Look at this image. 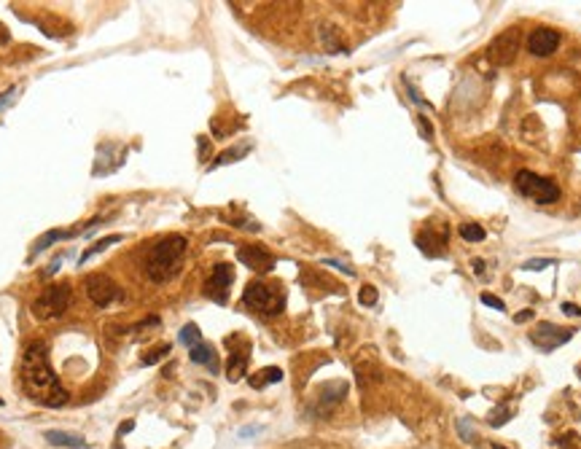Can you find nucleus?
I'll return each mask as SVG.
<instances>
[{
    "instance_id": "obj_1",
    "label": "nucleus",
    "mask_w": 581,
    "mask_h": 449,
    "mask_svg": "<svg viewBox=\"0 0 581 449\" xmlns=\"http://www.w3.org/2000/svg\"><path fill=\"white\" fill-rule=\"evenodd\" d=\"M22 388L27 399H33L41 406L48 409H59L68 403V390L59 385V379L54 374L51 363H48V352L44 342H30L22 355Z\"/></svg>"
},
{
    "instance_id": "obj_2",
    "label": "nucleus",
    "mask_w": 581,
    "mask_h": 449,
    "mask_svg": "<svg viewBox=\"0 0 581 449\" xmlns=\"http://www.w3.org/2000/svg\"><path fill=\"white\" fill-rule=\"evenodd\" d=\"M186 237L183 234H169L165 240H159L151 253H148V261H145V275L151 277L154 283H167L172 277L178 275L181 269V261L186 256Z\"/></svg>"
},
{
    "instance_id": "obj_3",
    "label": "nucleus",
    "mask_w": 581,
    "mask_h": 449,
    "mask_svg": "<svg viewBox=\"0 0 581 449\" xmlns=\"http://www.w3.org/2000/svg\"><path fill=\"white\" fill-rule=\"evenodd\" d=\"M242 301H245V307H250L253 312L272 318V315H280V312H283V307H286V294L280 291V285H269V283H259V280H256V283H250V285L245 288Z\"/></svg>"
},
{
    "instance_id": "obj_4",
    "label": "nucleus",
    "mask_w": 581,
    "mask_h": 449,
    "mask_svg": "<svg viewBox=\"0 0 581 449\" xmlns=\"http://www.w3.org/2000/svg\"><path fill=\"white\" fill-rule=\"evenodd\" d=\"M514 186L519 191V197L535 202V204H552L560 200V186L552 178H541L531 170H519L514 175Z\"/></svg>"
},
{
    "instance_id": "obj_5",
    "label": "nucleus",
    "mask_w": 581,
    "mask_h": 449,
    "mask_svg": "<svg viewBox=\"0 0 581 449\" xmlns=\"http://www.w3.org/2000/svg\"><path fill=\"white\" fill-rule=\"evenodd\" d=\"M68 307H71V285L59 283V285H48L41 291V296L33 301V315L38 321H54V318L65 315Z\"/></svg>"
},
{
    "instance_id": "obj_6",
    "label": "nucleus",
    "mask_w": 581,
    "mask_h": 449,
    "mask_svg": "<svg viewBox=\"0 0 581 449\" xmlns=\"http://www.w3.org/2000/svg\"><path fill=\"white\" fill-rule=\"evenodd\" d=\"M517 51H519V30L508 27V30H504L498 38H492V44H490V49H487V57H490L492 65L506 68V65H511V62L517 59Z\"/></svg>"
},
{
    "instance_id": "obj_7",
    "label": "nucleus",
    "mask_w": 581,
    "mask_h": 449,
    "mask_svg": "<svg viewBox=\"0 0 581 449\" xmlns=\"http://www.w3.org/2000/svg\"><path fill=\"white\" fill-rule=\"evenodd\" d=\"M84 288H86V296L92 299L95 307H108V304H113L116 299H121V288L108 275H102V272L86 277L84 280Z\"/></svg>"
},
{
    "instance_id": "obj_8",
    "label": "nucleus",
    "mask_w": 581,
    "mask_h": 449,
    "mask_svg": "<svg viewBox=\"0 0 581 449\" xmlns=\"http://www.w3.org/2000/svg\"><path fill=\"white\" fill-rule=\"evenodd\" d=\"M573 334H576L573 328H560L555 323H541L531 334V342L538 350H544V352H552V350L562 347L565 342H571Z\"/></svg>"
},
{
    "instance_id": "obj_9",
    "label": "nucleus",
    "mask_w": 581,
    "mask_h": 449,
    "mask_svg": "<svg viewBox=\"0 0 581 449\" xmlns=\"http://www.w3.org/2000/svg\"><path fill=\"white\" fill-rule=\"evenodd\" d=\"M232 283H234V269H232L229 264H216L210 280L205 283V294H208L213 301H218V304H226Z\"/></svg>"
},
{
    "instance_id": "obj_10",
    "label": "nucleus",
    "mask_w": 581,
    "mask_h": 449,
    "mask_svg": "<svg viewBox=\"0 0 581 449\" xmlns=\"http://www.w3.org/2000/svg\"><path fill=\"white\" fill-rule=\"evenodd\" d=\"M237 261L245 264L248 269H253V272H261V275L275 269V256L261 245H242L237 250Z\"/></svg>"
},
{
    "instance_id": "obj_11",
    "label": "nucleus",
    "mask_w": 581,
    "mask_h": 449,
    "mask_svg": "<svg viewBox=\"0 0 581 449\" xmlns=\"http://www.w3.org/2000/svg\"><path fill=\"white\" fill-rule=\"evenodd\" d=\"M557 46H560V32L552 27H538L528 38V51L535 57H549L557 51Z\"/></svg>"
},
{
    "instance_id": "obj_12",
    "label": "nucleus",
    "mask_w": 581,
    "mask_h": 449,
    "mask_svg": "<svg viewBox=\"0 0 581 449\" xmlns=\"http://www.w3.org/2000/svg\"><path fill=\"white\" fill-rule=\"evenodd\" d=\"M44 439H46L48 444H54V447H68V449L89 447V444H86V439H81L78 433H68V430H46V433H44Z\"/></svg>"
},
{
    "instance_id": "obj_13",
    "label": "nucleus",
    "mask_w": 581,
    "mask_h": 449,
    "mask_svg": "<svg viewBox=\"0 0 581 449\" xmlns=\"http://www.w3.org/2000/svg\"><path fill=\"white\" fill-rule=\"evenodd\" d=\"M245 369H248V342L242 345V350H232L229 355V366H226V376L232 382H237L245 376Z\"/></svg>"
},
{
    "instance_id": "obj_14",
    "label": "nucleus",
    "mask_w": 581,
    "mask_h": 449,
    "mask_svg": "<svg viewBox=\"0 0 581 449\" xmlns=\"http://www.w3.org/2000/svg\"><path fill=\"white\" fill-rule=\"evenodd\" d=\"M417 245H420L423 253H428V256H441V253H444V245H447V231L436 237V234H431V229H428V231L417 234Z\"/></svg>"
},
{
    "instance_id": "obj_15",
    "label": "nucleus",
    "mask_w": 581,
    "mask_h": 449,
    "mask_svg": "<svg viewBox=\"0 0 581 449\" xmlns=\"http://www.w3.org/2000/svg\"><path fill=\"white\" fill-rule=\"evenodd\" d=\"M189 355H192V361H194V363H199V366H208L210 372H218L216 352H213V347H210V345H205V342H199L196 347L189 350Z\"/></svg>"
},
{
    "instance_id": "obj_16",
    "label": "nucleus",
    "mask_w": 581,
    "mask_h": 449,
    "mask_svg": "<svg viewBox=\"0 0 581 449\" xmlns=\"http://www.w3.org/2000/svg\"><path fill=\"white\" fill-rule=\"evenodd\" d=\"M116 242H121V234H108V237H102V240H97L92 248H86L84 253H81V258H78V264H86L89 258H95L97 253H102V250H108L111 245H116Z\"/></svg>"
},
{
    "instance_id": "obj_17",
    "label": "nucleus",
    "mask_w": 581,
    "mask_h": 449,
    "mask_svg": "<svg viewBox=\"0 0 581 449\" xmlns=\"http://www.w3.org/2000/svg\"><path fill=\"white\" fill-rule=\"evenodd\" d=\"M62 237H68V231H59V229H48V231H44V234L35 240V245H33V256H38V253L48 250L54 242H59Z\"/></svg>"
},
{
    "instance_id": "obj_18",
    "label": "nucleus",
    "mask_w": 581,
    "mask_h": 449,
    "mask_svg": "<svg viewBox=\"0 0 581 449\" xmlns=\"http://www.w3.org/2000/svg\"><path fill=\"white\" fill-rule=\"evenodd\" d=\"M280 379H283V372H280L277 366H269V369H261L259 374L250 376V385H253L256 390H261V388L272 385V382H280Z\"/></svg>"
},
{
    "instance_id": "obj_19",
    "label": "nucleus",
    "mask_w": 581,
    "mask_h": 449,
    "mask_svg": "<svg viewBox=\"0 0 581 449\" xmlns=\"http://www.w3.org/2000/svg\"><path fill=\"white\" fill-rule=\"evenodd\" d=\"M181 342H183V345H186L189 350L196 347V345L202 342V331H199V328H196L194 323L183 325V328H181Z\"/></svg>"
},
{
    "instance_id": "obj_20",
    "label": "nucleus",
    "mask_w": 581,
    "mask_h": 449,
    "mask_svg": "<svg viewBox=\"0 0 581 449\" xmlns=\"http://www.w3.org/2000/svg\"><path fill=\"white\" fill-rule=\"evenodd\" d=\"M320 41H323V46L331 51V54H344V46L337 41V35H334V30L331 27H323V32H320Z\"/></svg>"
},
{
    "instance_id": "obj_21",
    "label": "nucleus",
    "mask_w": 581,
    "mask_h": 449,
    "mask_svg": "<svg viewBox=\"0 0 581 449\" xmlns=\"http://www.w3.org/2000/svg\"><path fill=\"white\" fill-rule=\"evenodd\" d=\"M458 231L465 242H479V240H484V229L479 224H460Z\"/></svg>"
},
{
    "instance_id": "obj_22",
    "label": "nucleus",
    "mask_w": 581,
    "mask_h": 449,
    "mask_svg": "<svg viewBox=\"0 0 581 449\" xmlns=\"http://www.w3.org/2000/svg\"><path fill=\"white\" fill-rule=\"evenodd\" d=\"M250 151V146H242V149H234V151H226V153H221L218 156V162L210 167V170H216V167H221V164H229V162H237V156H245Z\"/></svg>"
},
{
    "instance_id": "obj_23",
    "label": "nucleus",
    "mask_w": 581,
    "mask_h": 449,
    "mask_svg": "<svg viewBox=\"0 0 581 449\" xmlns=\"http://www.w3.org/2000/svg\"><path fill=\"white\" fill-rule=\"evenodd\" d=\"M169 352V345H159V347H154L148 355H143V366H154V363H159L162 358H167Z\"/></svg>"
},
{
    "instance_id": "obj_24",
    "label": "nucleus",
    "mask_w": 581,
    "mask_h": 449,
    "mask_svg": "<svg viewBox=\"0 0 581 449\" xmlns=\"http://www.w3.org/2000/svg\"><path fill=\"white\" fill-rule=\"evenodd\" d=\"M546 267H555V258H531L522 264V269L528 272H538V269H546Z\"/></svg>"
},
{
    "instance_id": "obj_25",
    "label": "nucleus",
    "mask_w": 581,
    "mask_h": 449,
    "mask_svg": "<svg viewBox=\"0 0 581 449\" xmlns=\"http://www.w3.org/2000/svg\"><path fill=\"white\" fill-rule=\"evenodd\" d=\"M358 301H361L363 307H371V304H377V288H374V285H363L361 294H358Z\"/></svg>"
},
{
    "instance_id": "obj_26",
    "label": "nucleus",
    "mask_w": 581,
    "mask_h": 449,
    "mask_svg": "<svg viewBox=\"0 0 581 449\" xmlns=\"http://www.w3.org/2000/svg\"><path fill=\"white\" fill-rule=\"evenodd\" d=\"M17 97H19V86H11V89H6V92L0 95V111H3L8 102L17 100Z\"/></svg>"
},
{
    "instance_id": "obj_27",
    "label": "nucleus",
    "mask_w": 581,
    "mask_h": 449,
    "mask_svg": "<svg viewBox=\"0 0 581 449\" xmlns=\"http://www.w3.org/2000/svg\"><path fill=\"white\" fill-rule=\"evenodd\" d=\"M482 304H487V307H492V309H504V301L498 299V296H492V294H482Z\"/></svg>"
},
{
    "instance_id": "obj_28",
    "label": "nucleus",
    "mask_w": 581,
    "mask_h": 449,
    "mask_svg": "<svg viewBox=\"0 0 581 449\" xmlns=\"http://www.w3.org/2000/svg\"><path fill=\"white\" fill-rule=\"evenodd\" d=\"M323 264H326V267H337V269H342V272H344V275H347V277H353V275H356V272L350 269V267H344V264H339V261H334V258H326Z\"/></svg>"
},
{
    "instance_id": "obj_29",
    "label": "nucleus",
    "mask_w": 581,
    "mask_h": 449,
    "mask_svg": "<svg viewBox=\"0 0 581 449\" xmlns=\"http://www.w3.org/2000/svg\"><path fill=\"white\" fill-rule=\"evenodd\" d=\"M562 312H565V315H571V318H579V315H581V307H576V304H571V301H565V304H562Z\"/></svg>"
},
{
    "instance_id": "obj_30",
    "label": "nucleus",
    "mask_w": 581,
    "mask_h": 449,
    "mask_svg": "<svg viewBox=\"0 0 581 449\" xmlns=\"http://www.w3.org/2000/svg\"><path fill=\"white\" fill-rule=\"evenodd\" d=\"M59 267H62V256H59V258H54V261H51V264H48L46 275H54V272H57V269H59Z\"/></svg>"
},
{
    "instance_id": "obj_31",
    "label": "nucleus",
    "mask_w": 581,
    "mask_h": 449,
    "mask_svg": "<svg viewBox=\"0 0 581 449\" xmlns=\"http://www.w3.org/2000/svg\"><path fill=\"white\" fill-rule=\"evenodd\" d=\"M132 428H135V423H132V420H127V423H124V425H119V439H121V436H124V433H129Z\"/></svg>"
},
{
    "instance_id": "obj_32",
    "label": "nucleus",
    "mask_w": 581,
    "mask_h": 449,
    "mask_svg": "<svg viewBox=\"0 0 581 449\" xmlns=\"http://www.w3.org/2000/svg\"><path fill=\"white\" fill-rule=\"evenodd\" d=\"M471 267H474V272H477V275H482L484 272V261H479V258H474V261H471Z\"/></svg>"
},
{
    "instance_id": "obj_33",
    "label": "nucleus",
    "mask_w": 581,
    "mask_h": 449,
    "mask_svg": "<svg viewBox=\"0 0 581 449\" xmlns=\"http://www.w3.org/2000/svg\"><path fill=\"white\" fill-rule=\"evenodd\" d=\"M531 318H533V312L528 309V312H519V315H517L514 321H517V323H525V321H531Z\"/></svg>"
},
{
    "instance_id": "obj_34",
    "label": "nucleus",
    "mask_w": 581,
    "mask_h": 449,
    "mask_svg": "<svg viewBox=\"0 0 581 449\" xmlns=\"http://www.w3.org/2000/svg\"><path fill=\"white\" fill-rule=\"evenodd\" d=\"M492 449H506L504 444H492Z\"/></svg>"
},
{
    "instance_id": "obj_35",
    "label": "nucleus",
    "mask_w": 581,
    "mask_h": 449,
    "mask_svg": "<svg viewBox=\"0 0 581 449\" xmlns=\"http://www.w3.org/2000/svg\"><path fill=\"white\" fill-rule=\"evenodd\" d=\"M0 406H3V399H0Z\"/></svg>"
}]
</instances>
